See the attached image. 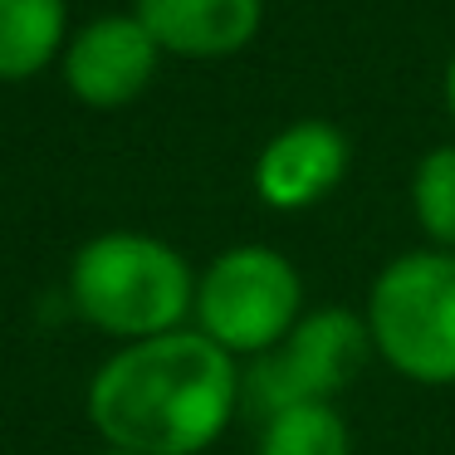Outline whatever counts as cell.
<instances>
[{
	"label": "cell",
	"mask_w": 455,
	"mask_h": 455,
	"mask_svg": "<svg viewBox=\"0 0 455 455\" xmlns=\"http://www.w3.org/2000/svg\"><path fill=\"white\" fill-rule=\"evenodd\" d=\"M245 377L201 328L123 343L89 382V421L132 455H201L230 426Z\"/></svg>",
	"instance_id": "6da1fadb"
},
{
	"label": "cell",
	"mask_w": 455,
	"mask_h": 455,
	"mask_svg": "<svg viewBox=\"0 0 455 455\" xmlns=\"http://www.w3.org/2000/svg\"><path fill=\"white\" fill-rule=\"evenodd\" d=\"M69 299L108 338H162L196 308V275L157 235L108 230L93 235L69 265Z\"/></svg>",
	"instance_id": "7a4b0ae2"
},
{
	"label": "cell",
	"mask_w": 455,
	"mask_h": 455,
	"mask_svg": "<svg viewBox=\"0 0 455 455\" xmlns=\"http://www.w3.org/2000/svg\"><path fill=\"white\" fill-rule=\"evenodd\" d=\"M363 318L392 372L416 387H455V250H406L382 265Z\"/></svg>",
	"instance_id": "3957f363"
},
{
	"label": "cell",
	"mask_w": 455,
	"mask_h": 455,
	"mask_svg": "<svg viewBox=\"0 0 455 455\" xmlns=\"http://www.w3.org/2000/svg\"><path fill=\"white\" fill-rule=\"evenodd\" d=\"M196 328L230 357H265L304 318V279L279 250L230 245L196 279Z\"/></svg>",
	"instance_id": "277c9868"
},
{
	"label": "cell",
	"mask_w": 455,
	"mask_h": 455,
	"mask_svg": "<svg viewBox=\"0 0 455 455\" xmlns=\"http://www.w3.org/2000/svg\"><path fill=\"white\" fill-rule=\"evenodd\" d=\"M367 318L353 308H318L294 323V333L245 372V402L259 416H275L299 402H333L372 357Z\"/></svg>",
	"instance_id": "5b68a950"
},
{
	"label": "cell",
	"mask_w": 455,
	"mask_h": 455,
	"mask_svg": "<svg viewBox=\"0 0 455 455\" xmlns=\"http://www.w3.org/2000/svg\"><path fill=\"white\" fill-rule=\"evenodd\" d=\"M157 40L138 15H99L64 44V84L84 108H128L157 74Z\"/></svg>",
	"instance_id": "8992f818"
},
{
	"label": "cell",
	"mask_w": 455,
	"mask_h": 455,
	"mask_svg": "<svg viewBox=\"0 0 455 455\" xmlns=\"http://www.w3.org/2000/svg\"><path fill=\"white\" fill-rule=\"evenodd\" d=\"M347 162H353V148L343 128L323 118L289 123L259 148L255 196L269 211H308L338 191V181L347 177Z\"/></svg>",
	"instance_id": "52a82bcc"
},
{
	"label": "cell",
	"mask_w": 455,
	"mask_h": 455,
	"mask_svg": "<svg viewBox=\"0 0 455 455\" xmlns=\"http://www.w3.org/2000/svg\"><path fill=\"white\" fill-rule=\"evenodd\" d=\"M162 54L181 60H230L265 25V0H132Z\"/></svg>",
	"instance_id": "ba28073f"
},
{
	"label": "cell",
	"mask_w": 455,
	"mask_h": 455,
	"mask_svg": "<svg viewBox=\"0 0 455 455\" xmlns=\"http://www.w3.org/2000/svg\"><path fill=\"white\" fill-rule=\"evenodd\" d=\"M69 35L64 0H0V79L20 84L50 69Z\"/></svg>",
	"instance_id": "9c48e42d"
},
{
	"label": "cell",
	"mask_w": 455,
	"mask_h": 455,
	"mask_svg": "<svg viewBox=\"0 0 455 455\" xmlns=\"http://www.w3.org/2000/svg\"><path fill=\"white\" fill-rule=\"evenodd\" d=\"M255 455H353V435L333 402H299L265 416Z\"/></svg>",
	"instance_id": "30bf717a"
},
{
	"label": "cell",
	"mask_w": 455,
	"mask_h": 455,
	"mask_svg": "<svg viewBox=\"0 0 455 455\" xmlns=\"http://www.w3.org/2000/svg\"><path fill=\"white\" fill-rule=\"evenodd\" d=\"M411 211L435 250H455V142H441L416 162Z\"/></svg>",
	"instance_id": "8fae6325"
},
{
	"label": "cell",
	"mask_w": 455,
	"mask_h": 455,
	"mask_svg": "<svg viewBox=\"0 0 455 455\" xmlns=\"http://www.w3.org/2000/svg\"><path fill=\"white\" fill-rule=\"evenodd\" d=\"M445 108H451V123H455V60L445 69Z\"/></svg>",
	"instance_id": "7c38bea8"
},
{
	"label": "cell",
	"mask_w": 455,
	"mask_h": 455,
	"mask_svg": "<svg viewBox=\"0 0 455 455\" xmlns=\"http://www.w3.org/2000/svg\"><path fill=\"white\" fill-rule=\"evenodd\" d=\"M103 455H132V451H118V445H108V451H103Z\"/></svg>",
	"instance_id": "4fadbf2b"
}]
</instances>
